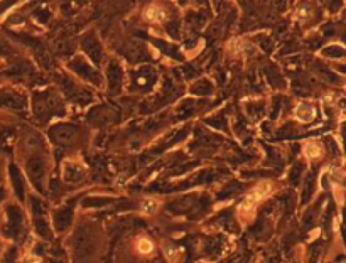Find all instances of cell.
<instances>
[{"instance_id":"cell-1","label":"cell","mask_w":346,"mask_h":263,"mask_svg":"<svg viewBox=\"0 0 346 263\" xmlns=\"http://www.w3.org/2000/svg\"><path fill=\"white\" fill-rule=\"evenodd\" d=\"M294 115H296V118H297L299 121H304V123H307V121H311L314 117H316V110H314L311 105H306V103H299V105L296 106Z\"/></svg>"},{"instance_id":"cell-2","label":"cell","mask_w":346,"mask_h":263,"mask_svg":"<svg viewBox=\"0 0 346 263\" xmlns=\"http://www.w3.org/2000/svg\"><path fill=\"white\" fill-rule=\"evenodd\" d=\"M135 250H137V253L139 255L149 257V255L154 253L155 245H154V241H152L150 238H147V236H140V238H137V241H135Z\"/></svg>"},{"instance_id":"cell-3","label":"cell","mask_w":346,"mask_h":263,"mask_svg":"<svg viewBox=\"0 0 346 263\" xmlns=\"http://www.w3.org/2000/svg\"><path fill=\"white\" fill-rule=\"evenodd\" d=\"M272 191V182L269 181H264V182H258L255 188L252 189V192L248 194V196H252L253 199L257 201V203H260L262 199H264L265 196H269Z\"/></svg>"},{"instance_id":"cell-4","label":"cell","mask_w":346,"mask_h":263,"mask_svg":"<svg viewBox=\"0 0 346 263\" xmlns=\"http://www.w3.org/2000/svg\"><path fill=\"white\" fill-rule=\"evenodd\" d=\"M257 204L258 203L252 196H247L245 199L242 201L240 208H238V213H240L242 216H252L253 211H255V208H257Z\"/></svg>"},{"instance_id":"cell-5","label":"cell","mask_w":346,"mask_h":263,"mask_svg":"<svg viewBox=\"0 0 346 263\" xmlns=\"http://www.w3.org/2000/svg\"><path fill=\"white\" fill-rule=\"evenodd\" d=\"M159 203L157 199H154V197H147V199H144L142 203H140V211L144 213V215H154L155 211L159 209Z\"/></svg>"},{"instance_id":"cell-6","label":"cell","mask_w":346,"mask_h":263,"mask_svg":"<svg viewBox=\"0 0 346 263\" xmlns=\"http://www.w3.org/2000/svg\"><path fill=\"white\" fill-rule=\"evenodd\" d=\"M304 154H306L309 159H318V157H321L322 155V148L316 142H309V143L304 145Z\"/></svg>"},{"instance_id":"cell-7","label":"cell","mask_w":346,"mask_h":263,"mask_svg":"<svg viewBox=\"0 0 346 263\" xmlns=\"http://www.w3.org/2000/svg\"><path fill=\"white\" fill-rule=\"evenodd\" d=\"M146 15L150 19V21H164V19H166V12L162 9H157V7H154V9H149L146 12Z\"/></svg>"},{"instance_id":"cell-8","label":"cell","mask_w":346,"mask_h":263,"mask_svg":"<svg viewBox=\"0 0 346 263\" xmlns=\"http://www.w3.org/2000/svg\"><path fill=\"white\" fill-rule=\"evenodd\" d=\"M166 253H167V258H169V260H171V258L174 260V258H176V255H177V250L176 248H169V250H166Z\"/></svg>"}]
</instances>
